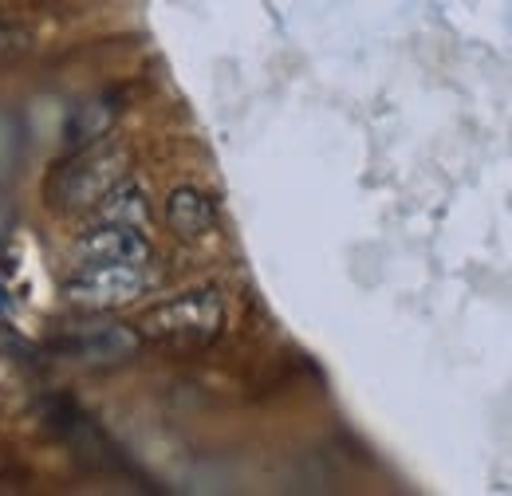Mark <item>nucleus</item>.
<instances>
[{
	"label": "nucleus",
	"instance_id": "11",
	"mask_svg": "<svg viewBox=\"0 0 512 496\" xmlns=\"http://www.w3.org/2000/svg\"><path fill=\"white\" fill-rule=\"evenodd\" d=\"M8 304H12V300H8V288H4V284H0V315H4V311H8Z\"/></svg>",
	"mask_w": 512,
	"mask_h": 496
},
{
	"label": "nucleus",
	"instance_id": "6",
	"mask_svg": "<svg viewBox=\"0 0 512 496\" xmlns=\"http://www.w3.org/2000/svg\"><path fill=\"white\" fill-rule=\"evenodd\" d=\"M166 225L182 241H201L217 229V201L197 186H178L166 197Z\"/></svg>",
	"mask_w": 512,
	"mask_h": 496
},
{
	"label": "nucleus",
	"instance_id": "3",
	"mask_svg": "<svg viewBox=\"0 0 512 496\" xmlns=\"http://www.w3.org/2000/svg\"><path fill=\"white\" fill-rule=\"evenodd\" d=\"M154 284L150 264H87L75 268L64 280V300L71 308L103 315V311L127 308L138 296H146Z\"/></svg>",
	"mask_w": 512,
	"mask_h": 496
},
{
	"label": "nucleus",
	"instance_id": "2",
	"mask_svg": "<svg viewBox=\"0 0 512 496\" xmlns=\"http://www.w3.org/2000/svg\"><path fill=\"white\" fill-rule=\"evenodd\" d=\"M130 170V154L115 142H91L71 150L64 162L44 182V201L56 213H91L99 197L115 182H123Z\"/></svg>",
	"mask_w": 512,
	"mask_h": 496
},
{
	"label": "nucleus",
	"instance_id": "8",
	"mask_svg": "<svg viewBox=\"0 0 512 496\" xmlns=\"http://www.w3.org/2000/svg\"><path fill=\"white\" fill-rule=\"evenodd\" d=\"M99 225H146L150 221V201H146V189L138 186L134 178H123L99 197V205L91 209Z\"/></svg>",
	"mask_w": 512,
	"mask_h": 496
},
{
	"label": "nucleus",
	"instance_id": "10",
	"mask_svg": "<svg viewBox=\"0 0 512 496\" xmlns=\"http://www.w3.org/2000/svg\"><path fill=\"white\" fill-rule=\"evenodd\" d=\"M12 44H16V36H12V32H8V28H0V52H8V48H12Z\"/></svg>",
	"mask_w": 512,
	"mask_h": 496
},
{
	"label": "nucleus",
	"instance_id": "4",
	"mask_svg": "<svg viewBox=\"0 0 512 496\" xmlns=\"http://www.w3.org/2000/svg\"><path fill=\"white\" fill-rule=\"evenodd\" d=\"M52 351L79 367H119L142 351V335L138 327L115 323V319H91V323L64 327L52 339Z\"/></svg>",
	"mask_w": 512,
	"mask_h": 496
},
{
	"label": "nucleus",
	"instance_id": "9",
	"mask_svg": "<svg viewBox=\"0 0 512 496\" xmlns=\"http://www.w3.org/2000/svg\"><path fill=\"white\" fill-rule=\"evenodd\" d=\"M12 233V209H8V201L0 197V241Z\"/></svg>",
	"mask_w": 512,
	"mask_h": 496
},
{
	"label": "nucleus",
	"instance_id": "7",
	"mask_svg": "<svg viewBox=\"0 0 512 496\" xmlns=\"http://www.w3.org/2000/svg\"><path fill=\"white\" fill-rule=\"evenodd\" d=\"M119 111H123V95H119V91H99V95L83 99V103L67 115V126H64L67 146L79 150V146H91V142L107 138L115 119H119Z\"/></svg>",
	"mask_w": 512,
	"mask_h": 496
},
{
	"label": "nucleus",
	"instance_id": "1",
	"mask_svg": "<svg viewBox=\"0 0 512 496\" xmlns=\"http://www.w3.org/2000/svg\"><path fill=\"white\" fill-rule=\"evenodd\" d=\"M142 343L162 351H205L225 331V300L217 288H193L166 304L142 311L134 323Z\"/></svg>",
	"mask_w": 512,
	"mask_h": 496
},
{
	"label": "nucleus",
	"instance_id": "5",
	"mask_svg": "<svg viewBox=\"0 0 512 496\" xmlns=\"http://www.w3.org/2000/svg\"><path fill=\"white\" fill-rule=\"evenodd\" d=\"M154 248L138 225H95L79 241V260L87 264H150Z\"/></svg>",
	"mask_w": 512,
	"mask_h": 496
}]
</instances>
